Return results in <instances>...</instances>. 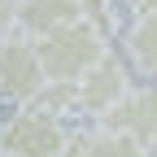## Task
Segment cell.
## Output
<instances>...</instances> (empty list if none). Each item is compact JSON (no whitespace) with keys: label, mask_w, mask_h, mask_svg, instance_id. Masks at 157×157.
Returning <instances> with one entry per match:
<instances>
[{"label":"cell","mask_w":157,"mask_h":157,"mask_svg":"<svg viewBox=\"0 0 157 157\" xmlns=\"http://www.w3.org/2000/svg\"><path fill=\"white\" fill-rule=\"evenodd\" d=\"M9 22H13V13H9L5 5H0V31H9Z\"/></svg>","instance_id":"obj_11"},{"label":"cell","mask_w":157,"mask_h":157,"mask_svg":"<svg viewBox=\"0 0 157 157\" xmlns=\"http://www.w3.org/2000/svg\"><path fill=\"white\" fill-rule=\"evenodd\" d=\"M70 131L61 118L22 105L13 118L0 122V153L5 157H66Z\"/></svg>","instance_id":"obj_2"},{"label":"cell","mask_w":157,"mask_h":157,"mask_svg":"<svg viewBox=\"0 0 157 157\" xmlns=\"http://www.w3.org/2000/svg\"><path fill=\"white\" fill-rule=\"evenodd\" d=\"M0 157H5V153H0Z\"/></svg>","instance_id":"obj_14"},{"label":"cell","mask_w":157,"mask_h":157,"mask_svg":"<svg viewBox=\"0 0 157 157\" xmlns=\"http://www.w3.org/2000/svg\"><path fill=\"white\" fill-rule=\"evenodd\" d=\"M131 5V13L135 17H148V13H157V0H127Z\"/></svg>","instance_id":"obj_10"},{"label":"cell","mask_w":157,"mask_h":157,"mask_svg":"<svg viewBox=\"0 0 157 157\" xmlns=\"http://www.w3.org/2000/svg\"><path fill=\"white\" fill-rule=\"evenodd\" d=\"M0 5H5L9 13H17V9H22V5H26V0H0Z\"/></svg>","instance_id":"obj_12"},{"label":"cell","mask_w":157,"mask_h":157,"mask_svg":"<svg viewBox=\"0 0 157 157\" xmlns=\"http://www.w3.org/2000/svg\"><path fill=\"white\" fill-rule=\"evenodd\" d=\"M13 22H17L22 35L44 39V35L61 31V26L83 22V0H26V5L13 13Z\"/></svg>","instance_id":"obj_6"},{"label":"cell","mask_w":157,"mask_h":157,"mask_svg":"<svg viewBox=\"0 0 157 157\" xmlns=\"http://www.w3.org/2000/svg\"><path fill=\"white\" fill-rule=\"evenodd\" d=\"M31 109L52 113V118L74 113V83H44V87H39V96L31 101Z\"/></svg>","instance_id":"obj_9"},{"label":"cell","mask_w":157,"mask_h":157,"mask_svg":"<svg viewBox=\"0 0 157 157\" xmlns=\"http://www.w3.org/2000/svg\"><path fill=\"white\" fill-rule=\"evenodd\" d=\"M127 52H131V61L140 66L148 78H157V13L131 22V31H127Z\"/></svg>","instance_id":"obj_8"},{"label":"cell","mask_w":157,"mask_h":157,"mask_svg":"<svg viewBox=\"0 0 157 157\" xmlns=\"http://www.w3.org/2000/svg\"><path fill=\"white\" fill-rule=\"evenodd\" d=\"M44 66H39V48L35 39L22 31H0V101L13 105H31L39 87H44Z\"/></svg>","instance_id":"obj_3"},{"label":"cell","mask_w":157,"mask_h":157,"mask_svg":"<svg viewBox=\"0 0 157 157\" xmlns=\"http://www.w3.org/2000/svg\"><path fill=\"white\" fill-rule=\"evenodd\" d=\"M148 157H157V135H153V140H148Z\"/></svg>","instance_id":"obj_13"},{"label":"cell","mask_w":157,"mask_h":157,"mask_svg":"<svg viewBox=\"0 0 157 157\" xmlns=\"http://www.w3.org/2000/svg\"><path fill=\"white\" fill-rule=\"evenodd\" d=\"M35 48H39V66H44L48 83H78L87 70H96L109 57V39L92 22H74L35 39Z\"/></svg>","instance_id":"obj_1"},{"label":"cell","mask_w":157,"mask_h":157,"mask_svg":"<svg viewBox=\"0 0 157 157\" xmlns=\"http://www.w3.org/2000/svg\"><path fill=\"white\" fill-rule=\"evenodd\" d=\"M66 157H148V148L131 135H118V131H83V135H70V148Z\"/></svg>","instance_id":"obj_7"},{"label":"cell","mask_w":157,"mask_h":157,"mask_svg":"<svg viewBox=\"0 0 157 157\" xmlns=\"http://www.w3.org/2000/svg\"><path fill=\"white\" fill-rule=\"evenodd\" d=\"M105 131H118V135H131L148 148V140L157 135V87H131L122 101H118L105 118H101Z\"/></svg>","instance_id":"obj_5"},{"label":"cell","mask_w":157,"mask_h":157,"mask_svg":"<svg viewBox=\"0 0 157 157\" xmlns=\"http://www.w3.org/2000/svg\"><path fill=\"white\" fill-rule=\"evenodd\" d=\"M131 92V78H127V66L109 52L96 70H87L83 78L74 83V113H92V118H105L122 96Z\"/></svg>","instance_id":"obj_4"}]
</instances>
